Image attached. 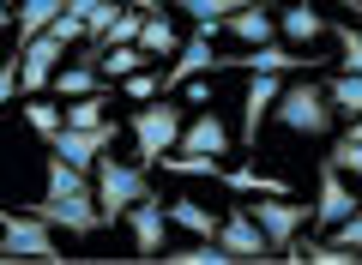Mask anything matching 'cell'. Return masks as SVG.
<instances>
[{"instance_id": "cell-35", "label": "cell", "mask_w": 362, "mask_h": 265, "mask_svg": "<svg viewBox=\"0 0 362 265\" xmlns=\"http://www.w3.org/2000/svg\"><path fill=\"white\" fill-rule=\"evenodd\" d=\"M181 97H187V102H199V109H206V102H211V85H206V78H187V85H181Z\"/></svg>"}, {"instance_id": "cell-23", "label": "cell", "mask_w": 362, "mask_h": 265, "mask_svg": "<svg viewBox=\"0 0 362 265\" xmlns=\"http://www.w3.org/2000/svg\"><path fill=\"white\" fill-rule=\"evenodd\" d=\"M25 126L37 139H54L66 126V102H49V97H25Z\"/></svg>"}, {"instance_id": "cell-7", "label": "cell", "mask_w": 362, "mask_h": 265, "mask_svg": "<svg viewBox=\"0 0 362 265\" xmlns=\"http://www.w3.org/2000/svg\"><path fill=\"white\" fill-rule=\"evenodd\" d=\"M218 241L230 247L235 265H259V259H278V247H272V235L259 229V217L247 211V205H230V217H223Z\"/></svg>"}, {"instance_id": "cell-19", "label": "cell", "mask_w": 362, "mask_h": 265, "mask_svg": "<svg viewBox=\"0 0 362 265\" xmlns=\"http://www.w3.org/2000/svg\"><path fill=\"white\" fill-rule=\"evenodd\" d=\"M139 49L151 54V61H175L181 37H175V18H169V6H157V13L145 18V37H139Z\"/></svg>"}, {"instance_id": "cell-6", "label": "cell", "mask_w": 362, "mask_h": 265, "mask_svg": "<svg viewBox=\"0 0 362 265\" xmlns=\"http://www.w3.org/2000/svg\"><path fill=\"white\" fill-rule=\"evenodd\" d=\"M247 211H254V217H259V229L272 235L278 259H284V247H290V241H296L302 229L314 223V205H296V199H284V193H259V199L247 205Z\"/></svg>"}, {"instance_id": "cell-26", "label": "cell", "mask_w": 362, "mask_h": 265, "mask_svg": "<svg viewBox=\"0 0 362 265\" xmlns=\"http://www.w3.org/2000/svg\"><path fill=\"white\" fill-rule=\"evenodd\" d=\"M90 169H78V163H66V157H54L49 151V187L42 193H97V181H85Z\"/></svg>"}, {"instance_id": "cell-10", "label": "cell", "mask_w": 362, "mask_h": 265, "mask_svg": "<svg viewBox=\"0 0 362 265\" xmlns=\"http://www.w3.org/2000/svg\"><path fill=\"white\" fill-rule=\"evenodd\" d=\"M223 66H235V73H308L314 54H302L284 37H272V42H254L247 54H223Z\"/></svg>"}, {"instance_id": "cell-22", "label": "cell", "mask_w": 362, "mask_h": 265, "mask_svg": "<svg viewBox=\"0 0 362 265\" xmlns=\"http://www.w3.org/2000/svg\"><path fill=\"white\" fill-rule=\"evenodd\" d=\"M175 6L194 18V30H211V37H218V30L230 25V13H235V6H247V0H175Z\"/></svg>"}, {"instance_id": "cell-31", "label": "cell", "mask_w": 362, "mask_h": 265, "mask_svg": "<svg viewBox=\"0 0 362 265\" xmlns=\"http://www.w3.org/2000/svg\"><path fill=\"white\" fill-rule=\"evenodd\" d=\"M163 90H169V85H163L157 73H145V66L121 78V97H127V102H151V97H163Z\"/></svg>"}, {"instance_id": "cell-15", "label": "cell", "mask_w": 362, "mask_h": 265, "mask_svg": "<svg viewBox=\"0 0 362 265\" xmlns=\"http://www.w3.org/2000/svg\"><path fill=\"white\" fill-rule=\"evenodd\" d=\"M175 151H194V157H230V126H223V114L199 109L194 121H187V133L175 139Z\"/></svg>"}, {"instance_id": "cell-21", "label": "cell", "mask_w": 362, "mask_h": 265, "mask_svg": "<svg viewBox=\"0 0 362 265\" xmlns=\"http://www.w3.org/2000/svg\"><path fill=\"white\" fill-rule=\"evenodd\" d=\"M109 78H103V66L97 61H85V66H61L54 73V97L61 102H73V97H90V90H103Z\"/></svg>"}, {"instance_id": "cell-24", "label": "cell", "mask_w": 362, "mask_h": 265, "mask_svg": "<svg viewBox=\"0 0 362 265\" xmlns=\"http://www.w3.org/2000/svg\"><path fill=\"white\" fill-rule=\"evenodd\" d=\"M109 109H115L109 85H103V90H90V97H73V102H66V126H103Z\"/></svg>"}, {"instance_id": "cell-12", "label": "cell", "mask_w": 362, "mask_h": 265, "mask_svg": "<svg viewBox=\"0 0 362 265\" xmlns=\"http://www.w3.org/2000/svg\"><path fill=\"white\" fill-rule=\"evenodd\" d=\"M356 211H362V199L350 193L344 169L326 157V163H320V193H314V223H320V229H338L344 217H356Z\"/></svg>"}, {"instance_id": "cell-30", "label": "cell", "mask_w": 362, "mask_h": 265, "mask_svg": "<svg viewBox=\"0 0 362 265\" xmlns=\"http://www.w3.org/2000/svg\"><path fill=\"white\" fill-rule=\"evenodd\" d=\"M157 169H169V175H211V181H218L223 163H218V157H194V151H169Z\"/></svg>"}, {"instance_id": "cell-3", "label": "cell", "mask_w": 362, "mask_h": 265, "mask_svg": "<svg viewBox=\"0 0 362 265\" xmlns=\"http://www.w3.org/2000/svg\"><path fill=\"white\" fill-rule=\"evenodd\" d=\"M0 259H42L61 265V241H54V223L37 211H0Z\"/></svg>"}, {"instance_id": "cell-27", "label": "cell", "mask_w": 362, "mask_h": 265, "mask_svg": "<svg viewBox=\"0 0 362 265\" xmlns=\"http://www.w3.org/2000/svg\"><path fill=\"white\" fill-rule=\"evenodd\" d=\"M145 61H151V54H145L139 42H121V49H103V61H97V66H103V78H127V73H139Z\"/></svg>"}, {"instance_id": "cell-36", "label": "cell", "mask_w": 362, "mask_h": 265, "mask_svg": "<svg viewBox=\"0 0 362 265\" xmlns=\"http://www.w3.org/2000/svg\"><path fill=\"white\" fill-rule=\"evenodd\" d=\"M13 13H18V0H6V18H13Z\"/></svg>"}, {"instance_id": "cell-32", "label": "cell", "mask_w": 362, "mask_h": 265, "mask_svg": "<svg viewBox=\"0 0 362 265\" xmlns=\"http://www.w3.org/2000/svg\"><path fill=\"white\" fill-rule=\"evenodd\" d=\"M326 157H332V163L344 169V175H362V145L350 139V133H338V139H332V151H326Z\"/></svg>"}, {"instance_id": "cell-29", "label": "cell", "mask_w": 362, "mask_h": 265, "mask_svg": "<svg viewBox=\"0 0 362 265\" xmlns=\"http://www.w3.org/2000/svg\"><path fill=\"white\" fill-rule=\"evenodd\" d=\"M332 37H338V66H344V73H362V25L332 18Z\"/></svg>"}, {"instance_id": "cell-28", "label": "cell", "mask_w": 362, "mask_h": 265, "mask_svg": "<svg viewBox=\"0 0 362 265\" xmlns=\"http://www.w3.org/2000/svg\"><path fill=\"white\" fill-rule=\"evenodd\" d=\"M163 259L169 265H235L223 241H194V247H175V253H163Z\"/></svg>"}, {"instance_id": "cell-9", "label": "cell", "mask_w": 362, "mask_h": 265, "mask_svg": "<svg viewBox=\"0 0 362 265\" xmlns=\"http://www.w3.org/2000/svg\"><path fill=\"white\" fill-rule=\"evenodd\" d=\"M115 139H121V121H103V126H61V133L49 139V151L66 157V163H78V169H97V157H103Z\"/></svg>"}, {"instance_id": "cell-20", "label": "cell", "mask_w": 362, "mask_h": 265, "mask_svg": "<svg viewBox=\"0 0 362 265\" xmlns=\"http://www.w3.org/2000/svg\"><path fill=\"white\" fill-rule=\"evenodd\" d=\"M61 13H66V0H18V13H13V25H18V42L42 37V30H49Z\"/></svg>"}, {"instance_id": "cell-5", "label": "cell", "mask_w": 362, "mask_h": 265, "mask_svg": "<svg viewBox=\"0 0 362 265\" xmlns=\"http://www.w3.org/2000/svg\"><path fill=\"white\" fill-rule=\"evenodd\" d=\"M37 217H49V223L66 229V235H97V229H109L97 193H42V199H37Z\"/></svg>"}, {"instance_id": "cell-13", "label": "cell", "mask_w": 362, "mask_h": 265, "mask_svg": "<svg viewBox=\"0 0 362 265\" xmlns=\"http://www.w3.org/2000/svg\"><path fill=\"white\" fill-rule=\"evenodd\" d=\"M278 97H284V73H247V97H242V145L259 139V126H266V114L278 109Z\"/></svg>"}, {"instance_id": "cell-33", "label": "cell", "mask_w": 362, "mask_h": 265, "mask_svg": "<svg viewBox=\"0 0 362 265\" xmlns=\"http://www.w3.org/2000/svg\"><path fill=\"white\" fill-rule=\"evenodd\" d=\"M49 30H54V37H61V42H66V49H73V42H78V37H90V30H85V18H78V13H73V6H66V13H61V18H54V25H49Z\"/></svg>"}, {"instance_id": "cell-18", "label": "cell", "mask_w": 362, "mask_h": 265, "mask_svg": "<svg viewBox=\"0 0 362 265\" xmlns=\"http://www.w3.org/2000/svg\"><path fill=\"white\" fill-rule=\"evenodd\" d=\"M169 223H175V229H187L194 241H218L223 217H211L199 199H187V193H181V199H169Z\"/></svg>"}, {"instance_id": "cell-8", "label": "cell", "mask_w": 362, "mask_h": 265, "mask_svg": "<svg viewBox=\"0 0 362 265\" xmlns=\"http://www.w3.org/2000/svg\"><path fill=\"white\" fill-rule=\"evenodd\" d=\"M127 229H133V259H163L169 253V199H157V193H145L139 205L127 211Z\"/></svg>"}, {"instance_id": "cell-1", "label": "cell", "mask_w": 362, "mask_h": 265, "mask_svg": "<svg viewBox=\"0 0 362 265\" xmlns=\"http://www.w3.org/2000/svg\"><path fill=\"white\" fill-rule=\"evenodd\" d=\"M332 97H326L320 78H290L284 97H278V126H290V133H302V139H326L332 133Z\"/></svg>"}, {"instance_id": "cell-25", "label": "cell", "mask_w": 362, "mask_h": 265, "mask_svg": "<svg viewBox=\"0 0 362 265\" xmlns=\"http://www.w3.org/2000/svg\"><path fill=\"white\" fill-rule=\"evenodd\" d=\"M326 97H332L338 114H350V121H356V114H362V73H344V66H338V73L326 78Z\"/></svg>"}, {"instance_id": "cell-2", "label": "cell", "mask_w": 362, "mask_h": 265, "mask_svg": "<svg viewBox=\"0 0 362 265\" xmlns=\"http://www.w3.org/2000/svg\"><path fill=\"white\" fill-rule=\"evenodd\" d=\"M127 133H133V145H139V163L157 169L169 151H175V139L187 133V126H181V109H175L169 97H151V102H139V109H133Z\"/></svg>"}, {"instance_id": "cell-14", "label": "cell", "mask_w": 362, "mask_h": 265, "mask_svg": "<svg viewBox=\"0 0 362 265\" xmlns=\"http://www.w3.org/2000/svg\"><path fill=\"white\" fill-rule=\"evenodd\" d=\"M326 30H332V18L320 13V0H290V6H278V37H284V42H296V49L320 42Z\"/></svg>"}, {"instance_id": "cell-34", "label": "cell", "mask_w": 362, "mask_h": 265, "mask_svg": "<svg viewBox=\"0 0 362 265\" xmlns=\"http://www.w3.org/2000/svg\"><path fill=\"white\" fill-rule=\"evenodd\" d=\"M332 241H344V247H356V253H362V211H356V217H344V223L332 229Z\"/></svg>"}, {"instance_id": "cell-11", "label": "cell", "mask_w": 362, "mask_h": 265, "mask_svg": "<svg viewBox=\"0 0 362 265\" xmlns=\"http://www.w3.org/2000/svg\"><path fill=\"white\" fill-rule=\"evenodd\" d=\"M223 66V49H218V37L211 30H194V37L175 49V61H169V73H163V85L169 90H181L187 78H206V73H218Z\"/></svg>"}, {"instance_id": "cell-4", "label": "cell", "mask_w": 362, "mask_h": 265, "mask_svg": "<svg viewBox=\"0 0 362 265\" xmlns=\"http://www.w3.org/2000/svg\"><path fill=\"white\" fill-rule=\"evenodd\" d=\"M90 181H97V205H103L109 223H121V217L151 193V187H145V163H121V157H97Z\"/></svg>"}, {"instance_id": "cell-16", "label": "cell", "mask_w": 362, "mask_h": 265, "mask_svg": "<svg viewBox=\"0 0 362 265\" xmlns=\"http://www.w3.org/2000/svg\"><path fill=\"white\" fill-rule=\"evenodd\" d=\"M218 187L223 193H242V199H259V193H284V199H290V175H259V169H230V163H223L218 169Z\"/></svg>"}, {"instance_id": "cell-17", "label": "cell", "mask_w": 362, "mask_h": 265, "mask_svg": "<svg viewBox=\"0 0 362 265\" xmlns=\"http://www.w3.org/2000/svg\"><path fill=\"white\" fill-rule=\"evenodd\" d=\"M223 30H230L235 42H247V49H254V42H272V37H278V18H272V6L247 0V6H235V13H230V25H223Z\"/></svg>"}]
</instances>
